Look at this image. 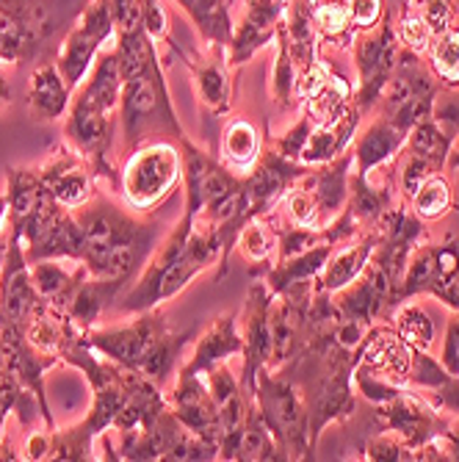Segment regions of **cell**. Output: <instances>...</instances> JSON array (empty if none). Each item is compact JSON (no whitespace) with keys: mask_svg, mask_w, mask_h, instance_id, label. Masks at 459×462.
I'll list each match as a JSON object with an SVG mask.
<instances>
[{"mask_svg":"<svg viewBox=\"0 0 459 462\" xmlns=\"http://www.w3.org/2000/svg\"><path fill=\"white\" fill-rule=\"evenodd\" d=\"M83 230L80 261L92 277L119 280L131 285L139 269L150 261L158 238V225L133 219L111 199L92 197L75 211Z\"/></svg>","mask_w":459,"mask_h":462,"instance_id":"obj_2","label":"cell"},{"mask_svg":"<svg viewBox=\"0 0 459 462\" xmlns=\"http://www.w3.org/2000/svg\"><path fill=\"white\" fill-rule=\"evenodd\" d=\"M393 329L401 335V341H407L412 349L429 352V346L435 344V321L418 305L401 302V308L396 310V319H393Z\"/></svg>","mask_w":459,"mask_h":462,"instance_id":"obj_31","label":"cell"},{"mask_svg":"<svg viewBox=\"0 0 459 462\" xmlns=\"http://www.w3.org/2000/svg\"><path fill=\"white\" fill-rule=\"evenodd\" d=\"M380 418L388 432L401 435L415 451H418L427 440H432L445 424L437 415L435 402H429L421 393H409V391H401L388 404H380Z\"/></svg>","mask_w":459,"mask_h":462,"instance_id":"obj_12","label":"cell"},{"mask_svg":"<svg viewBox=\"0 0 459 462\" xmlns=\"http://www.w3.org/2000/svg\"><path fill=\"white\" fill-rule=\"evenodd\" d=\"M12 100V87H9V78H6V69L0 64V108Z\"/></svg>","mask_w":459,"mask_h":462,"instance_id":"obj_43","label":"cell"},{"mask_svg":"<svg viewBox=\"0 0 459 462\" xmlns=\"http://www.w3.org/2000/svg\"><path fill=\"white\" fill-rule=\"evenodd\" d=\"M401 144H407V134L399 131L396 125L388 116H377L368 128L357 136L352 155H354V170L352 175L360 180H371V172L380 170L382 163L393 161L401 150Z\"/></svg>","mask_w":459,"mask_h":462,"instance_id":"obj_15","label":"cell"},{"mask_svg":"<svg viewBox=\"0 0 459 462\" xmlns=\"http://www.w3.org/2000/svg\"><path fill=\"white\" fill-rule=\"evenodd\" d=\"M440 363L445 365L448 374L459 376V313L448 319L445 335H443V357Z\"/></svg>","mask_w":459,"mask_h":462,"instance_id":"obj_40","label":"cell"},{"mask_svg":"<svg viewBox=\"0 0 459 462\" xmlns=\"http://www.w3.org/2000/svg\"><path fill=\"white\" fill-rule=\"evenodd\" d=\"M255 404L280 446L282 459L310 457V407L288 376L269 374V368H263L255 385Z\"/></svg>","mask_w":459,"mask_h":462,"instance_id":"obj_6","label":"cell"},{"mask_svg":"<svg viewBox=\"0 0 459 462\" xmlns=\"http://www.w3.org/2000/svg\"><path fill=\"white\" fill-rule=\"evenodd\" d=\"M454 208H456V211H459V205H454Z\"/></svg>","mask_w":459,"mask_h":462,"instance_id":"obj_45","label":"cell"},{"mask_svg":"<svg viewBox=\"0 0 459 462\" xmlns=\"http://www.w3.org/2000/svg\"><path fill=\"white\" fill-rule=\"evenodd\" d=\"M407 4H415V12H418L427 20L429 31L435 36L443 33V31H448L451 23H454V6H451V0H407Z\"/></svg>","mask_w":459,"mask_h":462,"instance_id":"obj_37","label":"cell"},{"mask_svg":"<svg viewBox=\"0 0 459 462\" xmlns=\"http://www.w3.org/2000/svg\"><path fill=\"white\" fill-rule=\"evenodd\" d=\"M136 14L155 45L170 42V23H166V9L161 6V0H136Z\"/></svg>","mask_w":459,"mask_h":462,"instance_id":"obj_36","label":"cell"},{"mask_svg":"<svg viewBox=\"0 0 459 462\" xmlns=\"http://www.w3.org/2000/svg\"><path fill=\"white\" fill-rule=\"evenodd\" d=\"M227 69H230V61H227V51H222V48L211 59L191 61L197 95L214 114H227L230 111L233 83H230V72Z\"/></svg>","mask_w":459,"mask_h":462,"instance_id":"obj_23","label":"cell"},{"mask_svg":"<svg viewBox=\"0 0 459 462\" xmlns=\"http://www.w3.org/2000/svg\"><path fill=\"white\" fill-rule=\"evenodd\" d=\"M6 249H9V227L0 236V269H4V261H6Z\"/></svg>","mask_w":459,"mask_h":462,"instance_id":"obj_44","label":"cell"},{"mask_svg":"<svg viewBox=\"0 0 459 462\" xmlns=\"http://www.w3.org/2000/svg\"><path fill=\"white\" fill-rule=\"evenodd\" d=\"M274 45H277V59H274V64H271V95H274V100L280 103V108H290V106H294V97H299V95H297L299 67H297L294 56H290L288 36H285L282 23L277 25Z\"/></svg>","mask_w":459,"mask_h":462,"instance_id":"obj_27","label":"cell"},{"mask_svg":"<svg viewBox=\"0 0 459 462\" xmlns=\"http://www.w3.org/2000/svg\"><path fill=\"white\" fill-rule=\"evenodd\" d=\"M111 6H114V17H116V28L131 17L133 6H136V0H111Z\"/></svg>","mask_w":459,"mask_h":462,"instance_id":"obj_42","label":"cell"},{"mask_svg":"<svg viewBox=\"0 0 459 462\" xmlns=\"http://www.w3.org/2000/svg\"><path fill=\"white\" fill-rule=\"evenodd\" d=\"M128 291V285L119 282V280H103V277H92L87 274L80 280L78 291H75V297L67 308L69 319L87 332L97 324V319L114 305L119 302L122 293Z\"/></svg>","mask_w":459,"mask_h":462,"instance_id":"obj_20","label":"cell"},{"mask_svg":"<svg viewBox=\"0 0 459 462\" xmlns=\"http://www.w3.org/2000/svg\"><path fill=\"white\" fill-rule=\"evenodd\" d=\"M344 4L357 31H371L385 17V0H344Z\"/></svg>","mask_w":459,"mask_h":462,"instance_id":"obj_38","label":"cell"},{"mask_svg":"<svg viewBox=\"0 0 459 462\" xmlns=\"http://www.w3.org/2000/svg\"><path fill=\"white\" fill-rule=\"evenodd\" d=\"M363 459L368 462H409L415 459V448L396 432L382 430L363 446Z\"/></svg>","mask_w":459,"mask_h":462,"instance_id":"obj_35","label":"cell"},{"mask_svg":"<svg viewBox=\"0 0 459 462\" xmlns=\"http://www.w3.org/2000/svg\"><path fill=\"white\" fill-rule=\"evenodd\" d=\"M222 161L235 172L252 170L261 158V134L249 119H233L222 131Z\"/></svg>","mask_w":459,"mask_h":462,"instance_id":"obj_25","label":"cell"},{"mask_svg":"<svg viewBox=\"0 0 459 462\" xmlns=\"http://www.w3.org/2000/svg\"><path fill=\"white\" fill-rule=\"evenodd\" d=\"M373 249H377V236H368L363 241L332 249L326 266L316 277V291L318 293H338L346 285H352L368 269V263L373 258Z\"/></svg>","mask_w":459,"mask_h":462,"instance_id":"obj_19","label":"cell"},{"mask_svg":"<svg viewBox=\"0 0 459 462\" xmlns=\"http://www.w3.org/2000/svg\"><path fill=\"white\" fill-rule=\"evenodd\" d=\"M393 31H396V39H399V45L415 56H424L432 45V39L435 33L429 31L427 20L415 12L409 4L404 6V12L399 17H393Z\"/></svg>","mask_w":459,"mask_h":462,"instance_id":"obj_33","label":"cell"},{"mask_svg":"<svg viewBox=\"0 0 459 462\" xmlns=\"http://www.w3.org/2000/svg\"><path fill=\"white\" fill-rule=\"evenodd\" d=\"M175 4L186 12L197 33L205 39L207 48H222L227 51L233 42V17L227 0H175Z\"/></svg>","mask_w":459,"mask_h":462,"instance_id":"obj_22","label":"cell"},{"mask_svg":"<svg viewBox=\"0 0 459 462\" xmlns=\"http://www.w3.org/2000/svg\"><path fill=\"white\" fill-rule=\"evenodd\" d=\"M285 0H243V17L233 28V42L227 48L230 67H241L258 51L271 45L277 25L282 23Z\"/></svg>","mask_w":459,"mask_h":462,"instance_id":"obj_13","label":"cell"},{"mask_svg":"<svg viewBox=\"0 0 459 462\" xmlns=\"http://www.w3.org/2000/svg\"><path fill=\"white\" fill-rule=\"evenodd\" d=\"M48 308V302L39 297V291L31 277V263L25 258L23 236L14 225H9V249L6 261L0 269V310H4L20 329Z\"/></svg>","mask_w":459,"mask_h":462,"instance_id":"obj_10","label":"cell"},{"mask_svg":"<svg viewBox=\"0 0 459 462\" xmlns=\"http://www.w3.org/2000/svg\"><path fill=\"white\" fill-rule=\"evenodd\" d=\"M72 87L64 80L56 61H39L31 72L28 87V106L36 122H56L67 116L72 103Z\"/></svg>","mask_w":459,"mask_h":462,"instance_id":"obj_16","label":"cell"},{"mask_svg":"<svg viewBox=\"0 0 459 462\" xmlns=\"http://www.w3.org/2000/svg\"><path fill=\"white\" fill-rule=\"evenodd\" d=\"M451 144H454V139L440 131V125L432 119V114L424 116L407 136V150L415 155L429 158L435 166H440V170H445L448 155H451Z\"/></svg>","mask_w":459,"mask_h":462,"instance_id":"obj_29","label":"cell"},{"mask_svg":"<svg viewBox=\"0 0 459 462\" xmlns=\"http://www.w3.org/2000/svg\"><path fill=\"white\" fill-rule=\"evenodd\" d=\"M50 457V438L48 435H31L25 446V459H45Z\"/></svg>","mask_w":459,"mask_h":462,"instance_id":"obj_41","label":"cell"},{"mask_svg":"<svg viewBox=\"0 0 459 462\" xmlns=\"http://www.w3.org/2000/svg\"><path fill=\"white\" fill-rule=\"evenodd\" d=\"M415 349L401 341V335L390 327H368L365 338L357 349V365L385 376L396 385H407L412 371Z\"/></svg>","mask_w":459,"mask_h":462,"instance_id":"obj_14","label":"cell"},{"mask_svg":"<svg viewBox=\"0 0 459 462\" xmlns=\"http://www.w3.org/2000/svg\"><path fill=\"white\" fill-rule=\"evenodd\" d=\"M36 172L41 178V186L53 194L59 205L69 208V211H78L80 205H87L95 197L97 175L89 166V161L80 152H75L69 144L59 147Z\"/></svg>","mask_w":459,"mask_h":462,"instance_id":"obj_11","label":"cell"},{"mask_svg":"<svg viewBox=\"0 0 459 462\" xmlns=\"http://www.w3.org/2000/svg\"><path fill=\"white\" fill-rule=\"evenodd\" d=\"M116 33H119L116 56L122 69V95H119L122 147L133 150L147 139L183 142L186 134L172 106L170 83H166L163 75L158 45L142 28L136 6L131 17L116 28Z\"/></svg>","mask_w":459,"mask_h":462,"instance_id":"obj_1","label":"cell"},{"mask_svg":"<svg viewBox=\"0 0 459 462\" xmlns=\"http://www.w3.org/2000/svg\"><path fill=\"white\" fill-rule=\"evenodd\" d=\"M114 33H116V17L111 0H87V6L80 9L75 25L64 33L59 53L53 59L64 80L72 87V92L87 80V75L97 61V53L108 45Z\"/></svg>","mask_w":459,"mask_h":462,"instance_id":"obj_7","label":"cell"},{"mask_svg":"<svg viewBox=\"0 0 459 462\" xmlns=\"http://www.w3.org/2000/svg\"><path fill=\"white\" fill-rule=\"evenodd\" d=\"M243 355V335L235 324V316H219L194 346L191 360L180 368L186 374H207L225 360Z\"/></svg>","mask_w":459,"mask_h":462,"instance_id":"obj_17","label":"cell"},{"mask_svg":"<svg viewBox=\"0 0 459 462\" xmlns=\"http://www.w3.org/2000/svg\"><path fill=\"white\" fill-rule=\"evenodd\" d=\"M409 208L421 222H437L448 211V208H454L448 180L440 172L427 178L418 189H415V194L409 197Z\"/></svg>","mask_w":459,"mask_h":462,"instance_id":"obj_30","label":"cell"},{"mask_svg":"<svg viewBox=\"0 0 459 462\" xmlns=\"http://www.w3.org/2000/svg\"><path fill=\"white\" fill-rule=\"evenodd\" d=\"M310 4H313V20H316L318 36L344 48L354 45L357 28L352 25L346 4H341V0H310Z\"/></svg>","mask_w":459,"mask_h":462,"instance_id":"obj_28","label":"cell"},{"mask_svg":"<svg viewBox=\"0 0 459 462\" xmlns=\"http://www.w3.org/2000/svg\"><path fill=\"white\" fill-rule=\"evenodd\" d=\"M119 95H122V69L116 51L100 56L72 95L69 111L64 116V136L75 152L89 161L97 180L119 183L111 166L114 134L119 128Z\"/></svg>","mask_w":459,"mask_h":462,"instance_id":"obj_3","label":"cell"},{"mask_svg":"<svg viewBox=\"0 0 459 462\" xmlns=\"http://www.w3.org/2000/svg\"><path fill=\"white\" fill-rule=\"evenodd\" d=\"M332 249H335V244L329 241H321L305 252H299V255H290L285 261H277V266L269 272V280L266 285L271 288V293H282L285 288L290 285H299V282H313L321 269L326 266Z\"/></svg>","mask_w":459,"mask_h":462,"instance_id":"obj_24","label":"cell"},{"mask_svg":"<svg viewBox=\"0 0 459 462\" xmlns=\"http://www.w3.org/2000/svg\"><path fill=\"white\" fill-rule=\"evenodd\" d=\"M432 255H435V269H437V285L459 274V244L454 238H445L443 244H435Z\"/></svg>","mask_w":459,"mask_h":462,"instance_id":"obj_39","label":"cell"},{"mask_svg":"<svg viewBox=\"0 0 459 462\" xmlns=\"http://www.w3.org/2000/svg\"><path fill=\"white\" fill-rule=\"evenodd\" d=\"M72 12L69 0H0V64L36 59Z\"/></svg>","mask_w":459,"mask_h":462,"instance_id":"obj_5","label":"cell"},{"mask_svg":"<svg viewBox=\"0 0 459 462\" xmlns=\"http://www.w3.org/2000/svg\"><path fill=\"white\" fill-rule=\"evenodd\" d=\"M429 64H432L435 78L451 83V87H459V31L456 28H448L432 39Z\"/></svg>","mask_w":459,"mask_h":462,"instance_id":"obj_32","label":"cell"},{"mask_svg":"<svg viewBox=\"0 0 459 462\" xmlns=\"http://www.w3.org/2000/svg\"><path fill=\"white\" fill-rule=\"evenodd\" d=\"M183 178V152L172 139H147L128 150L119 170V191L131 211L150 214L172 197Z\"/></svg>","mask_w":459,"mask_h":462,"instance_id":"obj_4","label":"cell"},{"mask_svg":"<svg viewBox=\"0 0 459 462\" xmlns=\"http://www.w3.org/2000/svg\"><path fill=\"white\" fill-rule=\"evenodd\" d=\"M274 246H277V236H271V230L266 227V222L261 217L249 219L235 236V249L243 258L255 261V263H266L271 258Z\"/></svg>","mask_w":459,"mask_h":462,"instance_id":"obj_34","label":"cell"},{"mask_svg":"<svg viewBox=\"0 0 459 462\" xmlns=\"http://www.w3.org/2000/svg\"><path fill=\"white\" fill-rule=\"evenodd\" d=\"M360 111L357 106H352L341 119L329 122V125H313V131L299 152V163L313 170V166H324L329 161H335L341 152H346V147L352 144L354 134H357V122H360Z\"/></svg>","mask_w":459,"mask_h":462,"instance_id":"obj_18","label":"cell"},{"mask_svg":"<svg viewBox=\"0 0 459 462\" xmlns=\"http://www.w3.org/2000/svg\"><path fill=\"white\" fill-rule=\"evenodd\" d=\"M354 67L360 78V92L354 97V106L360 114H368L373 106H380L382 92L390 83V75L396 69L401 45L393 31V9L385 12V17L371 28V33L354 39Z\"/></svg>","mask_w":459,"mask_h":462,"instance_id":"obj_8","label":"cell"},{"mask_svg":"<svg viewBox=\"0 0 459 462\" xmlns=\"http://www.w3.org/2000/svg\"><path fill=\"white\" fill-rule=\"evenodd\" d=\"M87 266L78 263L75 269H67V261H36L31 263V277L39 291V297L48 305L67 310L80 280L87 277Z\"/></svg>","mask_w":459,"mask_h":462,"instance_id":"obj_21","label":"cell"},{"mask_svg":"<svg viewBox=\"0 0 459 462\" xmlns=\"http://www.w3.org/2000/svg\"><path fill=\"white\" fill-rule=\"evenodd\" d=\"M45 186L36 170H23V166H12L6 170V197H9V222L20 225L33 208L39 205Z\"/></svg>","mask_w":459,"mask_h":462,"instance_id":"obj_26","label":"cell"},{"mask_svg":"<svg viewBox=\"0 0 459 462\" xmlns=\"http://www.w3.org/2000/svg\"><path fill=\"white\" fill-rule=\"evenodd\" d=\"M170 332L163 316L158 308L133 313V319L122 327H106V329H87V341L89 346L100 355L114 360L116 365L128 368V371H142L147 355L155 349V344Z\"/></svg>","mask_w":459,"mask_h":462,"instance_id":"obj_9","label":"cell"}]
</instances>
